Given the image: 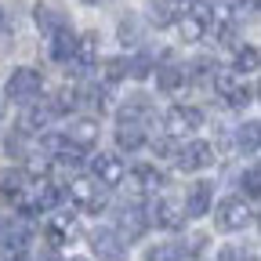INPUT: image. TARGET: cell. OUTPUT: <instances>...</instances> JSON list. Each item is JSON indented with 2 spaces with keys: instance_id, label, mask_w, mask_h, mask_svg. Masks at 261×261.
Segmentation results:
<instances>
[{
  "instance_id": "6da1fadb",
  "label": "cell",
  "mask_w": 261,
  "mask_h": 261,
  "mask_svg": "<svg viewBox=\"0 0 261 261\" xmlns=\"http://www.w3.org/2000/svg\"><path fill=\"white\" fill-rule=\"evenodd\" d=\"M40 87H44V76H40V69H29V65H18V69H11V76H8L4 98H11L15 106H25V102H33V98L40 94Z\"/></svg>"
},
{
  "instance_id": "7a4b0ae2",
  "label": "cell",
  "mask_w": 261,
  "mask_h": 261,
  "mask_svg": "<svg viewBox=\"0 0 261 261\" xmlns=\"http://www.w3.org/2000/svg\"><path fill=\"white\" fill-rule=\"evenodd\" d=\"M211 80H214V91H218L232 109H243V106L254 102V87H243V76H240V73H232V69H218V65H214Z\"/></svg>"
},
{
  "instance_id": "3957f363",
  "label": "cell",
  "mask_w": 261,
  "mask_h": 261,
  "mask_svg": "<svg viewBox=\"0 0 261 261\" xmlns=\"http://www.w3.org/2000/svg\"><path fill=\"white\" fill-rule=\"evenodd\" d=\"M69 200L84 211V214H102L109 207V196H106V185H98L94 178H76L69 185Z\"/></svg>"
},
{
  "instance_id": "277c9868",
  "label": "cell",
  "mask_w": 261,
  "mask_h": 261,
  "mask_svg": "<svg viewBox=\"0 0 261 261\" xmlns=\"http://www.w3.org/2000/svg\"><path fill=\"white\" fill-rule=\"evenodd\" d=\"M214 221L221 232H240V228H247L254 221V211H250V203H243V196H228V200L218 203Z\"/></svg>"
},
{
  "instance_id": "5b68a950",
  "label": "cell",
  "mask_w": 261,
  "mask_h": 261,
  "mask_svg": "<svg viewBox=\"0 0 261 261\" xmlns=\"http://www.w3.org/2000/svg\"><path fill=\"white\" fill-rule=\"evenodd\" d=\"M163 127H167V138H185L203 127V113L196 106H171L167 116H163Z\"/></svg>"
},
{
  "instance_id": "8992f818",
  "label": "cell",
  "mask_w": 261,
  "mask_h": 261,
  "mask_svg": "<svg viewBox=\"0 0 261 261\" xmlns=\"http://www.w3.org/2000/svg\"><path fill=\"white\" fill-rule=\"evenodd\" d=\"M178 156V171H203V167H214V160H218V149L211 145V142H189L181 152H174Z\"/></svg>"
},
{
  "instance_id": "52a82bcc",
  "label": "cell",
  "mask_w": 261,
  "mask_h": 261,
  "mask_svg": "<svg viewBox=\"0 0 261 261\" xmlns=\"http://www.w3.org/2000/svg\"><path fill=\"white\" fill-rule=\"evenodd\" d=\"M91 250L98 254V261H127V243L116 236V228H94Z\"/></svg>"
},
{
  "instance_id": "ba28073f",
  "label": "cell",
  "mask_w": 261,
  "mask_h": 261,
  "mask_svg": "<svg viewBox=\"0 0 261 261\" xmlns=\"http://www.w3.org/2000/svg\"><path fill=\"white\" fill-rule=\"evenodd\" d=\"M91 171H94V181L106 185V189H116V185L123 181V174H127L123 160L113 156V152H98V156L91 160Z\"/></svg>"
},
{
  "instance_id": "9c48e42d",
  "label": "cell",
  "mask_w": 261,
  "mask_h": 261,
  "mask_svg": "<svg viewBox=\"0 0 261 261\" xmlns=\"http://www.w3.org/2000/svg\"><path fill=\"white\" fill-rule=\"evenodd\" d=\"M51 120H55V109H51V102H25V116H22V135H44V130L51 127Z\"/></svg>"
},
{
  "instance_id": "30bf717a",
  "label": "cell",
  "mask_w": 261,
  "mask_h": 261,
  "mask_svg": "<svg viewBox=\"0 0 261 261\" xmlns=\"http://www.w3.org/2000/svg\"><path fill=\"white\" fill-rule=\"evenodd\" d=\"M149 228V218L138 211V207H120V214H116V236L123 240V243H130V240H138L142 232Z\"/></svg>"
},
{
  "instance_id": "8fae6325",
  "label": "cell",
  "mask_w": 261,
  "mask_h": 261,
  "mask_svg": "<svg viewBox=\"0 0 261 261\" xmlns=\"http://www.w3.org/2000/svg\"><path fill=\"white\" fill-rule=\"evenodd\" d=\"M211 203H214V185H211V181H196L192 192H189L185 214H189V218H203V214H211Z\"/></svg>"
},
{
  "instance_id": "7c38bea8",
  "label": "cell",
  "mask_w": 261,
  "mask_h": 261,
  "mask_svg": "<svg viewBox=\"0 0 261 261\" xmlns=\"http://www.w3.org/2000/svg\"><path fill=\"white\" fill-rule=\"evenodd\" d=\"M65 138H69L76 149H91V145L98 142V120H91V116L73 120V123H69V130H65Z\"/></svg>"
},
{
  "instance_id": "4fadbf2b",
  "label": "cell",
  "mask_w": 261,
  "mask_h": 261,
  "mask_svg": "<svg viewBox=\"0 0 261 261\" xmlns=\"http://www.w3.org/2000/svg\"><path fill=\"white\" fill-rule=\"evenodd\" d=\"M29 236H33V228H29V218L22 214V218H15V221L4 228V250L22 254V250H25V243H29Z\"/></svg>"
},
{
  "instance_id": "5bb4252c",
  "label": "cell",
  "mask_w": 261,
  "mask_h": 261,
  "mask_svg": "<svg viewBox=\"0 0 261 261\" xmlns=\"http://www.w3.org/2000/svg\"><path fill=\"white\" fill-rule=\"evenodd\" d=\"M207 25H211V22H207L200 11H185V15H178V33H181V40H185V44H196V40H203Z\"/></svg>"
},
{
  "instance_id": "9a60e30c",
  "label": "cell",
  "mask_w": 261,
  "mask_h": 261,
  "mask_svg": "<svg viewBox=\"0 0 261 261\" xmlns=\"http://www.w3.org/2000/svg\"><path fill=\"white\" fill-rule=\"evenodd\" d=\"M73 47H76L73 25H62V29L51 33V58H55V62H69V58H73Z\"/></svg>"
},
{
  "instance_id": "2e32d148",
  "label": "cell",
  "mask_w": 261,
  "mask_h": 261,
  "mask_svg": "<svg viewBox=\"0 0 261 261\" xmlns=\"http://www.w3.org/2000/svg\"><path fill=\"white\" fill-rule=\"evenodd\" d=\"M58 200H62V189L55 185V181H47V178H40V185H33V211H51V207H58Z\"/></svg>"
},
{
  "instance_id": "e0dca14e",
  "label": "cell",
  "mask_w": 261,
  "mask_h": 261,
  "mask_svg": "<svg viewBox=\"0 0 261 261\" xmlns=\"http://www.w3.org/2000/svg\"><path fill=\"white\" fill-rule=\"evenodd\" d=\"M33 22H37L44 33H55V29H62V25H69V15H62V11L51 8V4H37V8H33Z\"/></svg>"
},
{
  "instance_id": "ac0fdd59",
  "label": "cell",
  "mask_w": 261,
  "mask_h": 261,
  "mask_svg": "<svg viewBox=\"0 0 261 261\" xmlns=\"http://www.w3.org/2000/svg\"><path fill=\"white\" fill-rule=\"evenodd\" d=\"M73 236H76V221H73V214H55L51 225H47V240L58 247V243H69Z\"/></svg>"
},
{
  "instance_id": "d6986e66",
  "label": "cell",
  "mask_w": 261,
  "mask_h": 261,
  "mask_svg": "<svg viewBox=\"0 0 261 261\" xmlns=\"http://www.w3.org/2000/svg\"><path fill=\"white\" fill-rule=\"evenodd\" d=\"M152 69H156V87L167 91V94H174L185 84V69H181V65H152Z\"/></svg>"
},
{
  "instance_id": "ffe728a7",
  "label": "cell",
  "mask_w": 261,
  "mask_h": 261,
  "mask_svg": "<svg viewBox=\"0 0 261 261\" xmlns=\"http://www.w3.org/2000/svg\"><path fill=\"white\" fill-rule=\"evenodd\" d=\"M257 65H261V55H257V47H254V44H243V47L236 51L232 73H240V76H254V73H257Z\"/></svg>"
},
{
  "instance_id": "44dd1931",
  "label": "cell",
  "mask_w": 261,
  "mask_h": 261,
  "mask_svg": "<svg viewBox=\"0 0 261 261\" xmlns=\"http://www.w3.org/2000/svg\"><path fill=\"white\" fill-rule=\"evenodd\" d=\"M73 62H80V65H94L98 62V33H84V37H76Z\"/></svg>"
},
{
  "instance_id": "7402d4cb",
  "label": "cell",
  "mask_w": 261,
  "mask_h": 261,
  "mask_svg": "<svg viewBox=\"0 0 261 261\" xmlns=\"http://www.w3.org/2000/svg\"><path fill=\"white\" fill-rule=\"evenodd\" d=\"M156 221L163 228H181L185 225V211L178 203H171V200H163V203H156Z\"/></svg>"
},
{
  "instance_id": "603a6c76",
  "label": "cell",
  "mask_w": 261,
  "mask_h": 261,
  "mask_svg": "<svg viewBox=\"0 0 261 261\" xmlns=\"http://www.w3.org/2000/svg\"><path fill=\"white\" fill-rule=\"evenodd\" d=\"M257 142H261V123H243L240 130H236V145H240V152H247V156H254L257 152Z\"/></svg>"
},
{
  "instance_id": "cb8c5ba5",
  "label": "cell",
  "mask_w": 261,
  "mask_h": 261,
  "mask_svg": "<svg viewBox=\"0 0 261 261\" xmlns=\"http://www.w3.org/2000/svg\"><path fill=\"white\" fill-rule=\"evenodd\" d=\"M178 18V11H174V4L171 0H156V4L149 8V22L156 25V29H163V25H171Z\"/></svg>"
},
{
  "instance_id": "d4e9b609",
  "label": "cell",
  "mask_w": 261,
  "mask_h": 261,
  "mask_svg": "<svg viewBox=\"0 0 261 261\" xmlns=\"http://www.w3.org/2000/svg\"><path fill=\"white\" fill-rule=\"evenodd\" d=\"M22 171H0V196L4 200H18L22 196Z\"/></svg>"
},
{
  "instance_id": "484cf974",
  "label": "cell",
  "mask_w": 261,
  "mask_h": 261,
  "mask_svg": "<svg viewBox=\"0 0 261 261\" xmlns=\"http://www.w3.org/2000/svg\"><path fill=\"white\" fill-rule=\"evenodd\" d=\"M152 65H156L152 55L142 51V55H135V58H127V73L135 76V80H145V76H152Z\"/></svg>"
},
{
  "instance_id": "4316f807",
  "label": "cell",
  "mask_w": 261,
  "mask_h": 261,
  "mask_svg": "<svg viewBox=\"0 0 261 261\" xmlns=\"http://www.w3.org/2000/svg\"><path fill=\"white\" fill-rule=\"evenodd\" d=\"M149 261H185V250L178 243H156L149 250Z\"/></svg>"
},
{
  "instance_id": "83f0119b",
  "label": "cell",
  "mask_w": 261,
  "mask_h": 261,
  "mask_svg": "<svg viewBox=\"0 0 261 261\" xmlns=\"http://www.w3.org/2000/svg\"><path fill=\"white\" fill-rule=\"evenodd\" d=\"M261 174H257V163H250V167L243 171V178H240V185H243V192L250 196V200H257V192H261Z\"/></svg>"
},
{
  "instance_id": "f1b7e54d",
  "label": "cell",
  "mask_w": 261,
  "mask_h": 261,
  "mask_svg": "<svg viewBox=\"0 0 261 261\" xmlns=\"http://www.w3.org/2000/svg\"><path fill=\"white\" fill-rule=\"evenodd\" d=\"M51 109H55V116H62V113H69V109H76V91H69V87H62V91H58V98L51 102Z\"/></svg>"
},
{
  "instance_id": "f546056e",
  "label": "cell",
  "mask_w": 261,
  "mask_h": 261,
  "mask_svg": "<svg viewBox=\"0 0 261 261\" xmlns=\"http://www.w3.org/2000/svg\"><path fill=\"white\" fill-rule=\"evenodd\" d=\"M84 98H87V102H91L98 113H106V109H109V91H106V87H94V84H91V87L84 91Z\"/></svg>"
},
{
  "instance_id": "4dcf8cb0",
  "label": "cell",
  "mask_w": 261,
  "mask_h": 261,
  "mask_svg": "<svg viewBox=\"0 0 261 261\" xmlns=\"http://www.w3.org/2000/svg\"><path fill=\"white\" fill-rule=\"evenodd\" d=\"M102 76H106V84H116V80H123V76H127V58H109Z\"/></svg>"
},
{
  "instance_id": "1f68e13d",
  "label": "cell",
  "mask_w": 261,
  "mask_h": 261,
  "mask_svg": "<svg viewBox=\"0 0 261 261\" xmlns=\"http://www.w3.org/2000/svg\"><path fill=\"white\" fill-rule=\"evenodd\" d=\"M218 261H257V257H254V254H247L240 243H228V247L218 254Z\"/></svg>"
},
{
  "instance_id": "d6a6232c",
  "label": "cell",
  "mask_w": 261,
  "mask_h": 261,
  "mask_svg": "<svg viewBox=\"0 0 261 261\" xmlns=\"http://www.w3.org/2000/svg\"><path fill=\"white\" fill-rule=\"evenodd\" d=\"M47 167H51V156H47V152L33 156V160L25 163V171H29V174H47Z\"/></svg>"
},
{
  "instance_id": "836d02e7",
  "label": "cell",
  "mask_w": 261,
  "mask_h": 261,
  "mask_svg": "<svg viewBox=\"0 0 261 261\" xmlns=\"http://www.w3.org/2000/svg\"><path fill=\"white\" fill-rule=\"evenodd\" d=\"M152 152H156L160 160H171V156H174V142H171V138H160V142H152Z\"/></svg>"
},
{
  "instance_id": "e575fe53",
  "label": "cell",
  "mask_w": 261,
  "mask_h": 261,
  "mask_svg": "<svg viewBox=\"0 0 261 261\" xmlns=\"http://www.w3.org/2000/svg\"><path fill=\"white\" fill-rule=\"evenodd\" d=\"M135 37H138V22L135 18H123L120 22V40L127 44V40H135Z\"/></svg>"
},
{
  "instance_id": "d590c367",
  "label": "cell",
  "mask_w": 261,
  "mask_h": 261,
  "mask_svg": "<svg viewBox=\"0 0 261 261\" xmlns=\"http://www.w3.org/2000/svg\"><path fill=\"white\" fill-rule=\"evenodd\" d=\"M171 4H174V11H178V15H185V11L192 8V0H171Z\"/></svg>"
},
{
  "instance_id": "8d00e7d4",
  "label": "cell",
  "mask_w": 261,
  "mask_h": 261,
  "mask_svg": "<svg viewBox=\"0 0 261 261\" xmlns=\"http://www.w3.org/2000/svg\"><path fill=\"white\" fill-rule=\"evenodd\" d=\"M37 261H58V257H55V254H51V250H44V254H40V257H37Z\"/></svg>"
},
{
  "instance_id": "74e56055",
  "label": "cell",
  "mask_w": 261,
  "mask_h": 261,
  "mask_svg": "<svg viewBox=\"0 0 261 261\" xmlns=\"http://www.w3.org/2000/svg\"><path fill=\"white\" fill-rule=\"evenodd\" d=\"M8 25V11H4V4H0V29Z\"/></svg>"
},
{
  "instance_id": "f35d334b",
  "label": "cell",
  "mask_w": 261,
  "mask_h": 261,
  "mask_svg": "<svg viewBox=\"0 0 261 261\" xmlns=\"http://www.w3.org/2000/svg\"><path fill=\"white\" fill-rule=\"evenodd\" d=\"M4 109H8V98H4V94H0V116H4Z\"/></svg>"
},
{
  "instance_id": "ab89813d",
  "label": "cell",
  "mask_w": 261,
  "mask_h": 261,
  "mask_svg": "<svg viewBox=\"0 0 261 261\" xmlns=\"http://www.w3.org/2000/svg\"><path fill=\"white\" fill-rule=\"evenodd\" d=\"M84 4H106V0H84Z\"/></svg>"
},
{
  "instance_id": "60d3db41",
  "label": "cell",
  "mask_w": 261,
  "mask_h": 261,
  "mask_svg": "<svg viewBox=\"0 0 261 261\" xmlns=\"http://www.w3.org/2000/svg\"><path fill=\"white\" fill-rule=\"evenodd\" d=\"M69 261H87V257H69Z\"/></svg>"
},
{
  "instance_id": "b9f144b4",
  "label": "cell",
  "mask_w": 261,
  "mask_h": 261,
  "mask_svg": "<svg viewBox=\"0 0 261 261\" xmlns=\"http://www.w3.org/2000/svg\"><path fill=\"white\" fill-rule=\"evenodd\" d=\"M0 261H8V257H4V254H0Z\"/></svg>"
}]
</instances>
